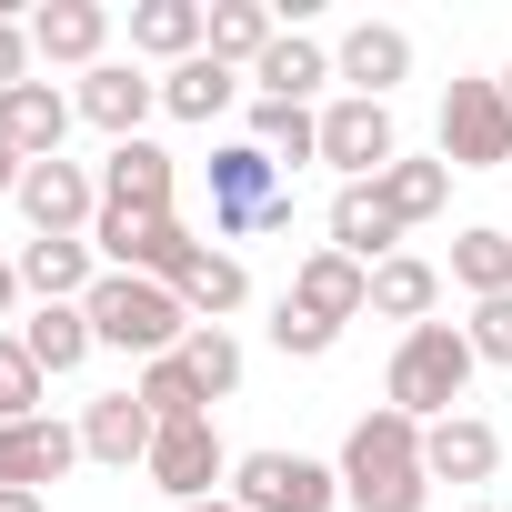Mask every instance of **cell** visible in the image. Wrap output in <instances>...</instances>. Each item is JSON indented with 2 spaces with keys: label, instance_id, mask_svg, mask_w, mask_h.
Segmentation results:
<instances>
[{
  "label": "cell",
  "instance_id": "2",
  "mask_svg": "<svg viewBox=\"0 0 512 512\" xmlns=\"http://www.w3.org/2000/svg\"><path fill=\"white\" fill-rule=\"evenodd\" d=\"M81 312H91V342H101V352H131V362H161V352H181V342L201 332V322L181 312V292L151 282V272H101Z\"/></svg>",
  "mask_w": 512,
  "mask_h": 512
},
{
  "label": "cell",
  "instance_id": "21",
  "mask_svg": "<svg viewBox=\"0 0 512 512\" xmlns=\"http://www.w3.org/2000/svg\"><path fill=\"white\" fill-rule=\"evenodd\" d=\"M101 262H91V241H21V292L31 302H91Z\"/></svg>",
  "mask_w": 512,
  "mask_h": 512
},
{
  "label": "cell",
  "instance_id": "17",
  "mask_svg": "<svg viewBox=\"0 0 512 512\" xmlns=\"http://www.w3.org/2000/svg\"><path fill=\"white\" fill-rule=\"evenodd\" d=\"M71 91L61 81H21V91H0V141H11L21 161H61V131H71Z\"/></svg>",
  "mask_w": 512,
  "mask_h": 512
},
{
  "label": "cell",
  "instance_id": "15",
  "mask_svg": "<svg viewBox=\"0 0 512 512\" xmlns=\"http://www.w3.org/2000/svg\"><path fill=\"white\" fill-rule=\"evenodd\" d=\"M422 472L432 482H492L502 472V432L482 412H442V422H422Z\"/></svg>",
  "mask_w": 512,
  "mask_h": 512
},
{
  "label": "cell",
  "instance_id": "1",
  "mask_svg": "<svg viewBox=\"0 0 512 512\" xmlns=\"http://www.w3.org/2000/svg\"><path fill=\"white\" fill-rule=\"evenodd\" d=\"M342 502L352 512H422L432 502V472H422V422L372 402L342 442Z\"/></svg>",
  "mask_w": 512,
  "mask_h": 512
},
{
  "label": "cell",
  "instance_id": "29",
  "mask_svg": "<svg viewBox=\"0 0 512 512\" xmlns=\"http://www.w3.org/2000/svg\"><path fill=\"white\" fill-rule=\"evenodd\" d=\"M282 31H272V11L262 0H211V61L221 71H241V61H262Z\"/></svg>",
  "mask_w": 512,
  "mask_h": 512
},
{
  "label": "cell",
  "instance_id": "31",
  "mask_svg": "<svg viewBox=\"0 0 512 512\" xmlns=\"http://www.w3.org/2000/svg\"><path fill=\"white\" fill-rule=\"evenodd\" d=\"M141 402H151V422H211V392L191 382V362L181 352H161V362H141V382H131Z\"/></svg>",
  "mask_w": 512,
  "mask_h": 512
},
{
  "label": "cell",
  "instance_id": "6",
  "mask_svg": "<svg viewBox=\"0 0 512 512\" xmlns=\"http://www.w3.org/2000/svg\"><path fill=\"white\" fill-rule=\"evenodd\" d=\"M442 161L452 171H492V161H512V101H502V81H452L442 91Z\"/></svg>",
  "mask_w": 512,
  "mask_h": 512
},
{
  "label": "cell",
  "instance_id": "36",
  "mask_svg": "<svg viewBox=\"0 0 512 512\" xmlns=\"http://www.w3.org/2000/svg\"><path fill=\"white\" fill-rule=\"evenodd\" d=\"M31 61H41V51H31V21L0 11V91H21V81H31Z\"/></svg>",
  "mask_w": 512,
  "mask_h": 512
},
{
  "label": "cell",
  "instance_id": "10",
  "mask_svg": "<svg viewBox=\"0 0 512 512\" xmlns=\"http://www.w3.org/2000/svg\"><path fill=\"white\" fill-rule=\"evenodd\" d=\"M282 302L342 332V322H362V312H372V272H362V262H342V251L322 241V251H302V272H292V292H282Z\"/></svg>",
  "mask_w": 512,
  "mask_h": 512
},
{
  "label": "cell",
  "instance_id": "7",
  "mask_svg": "<svg viewBox=\"0 0 512 512\" xmlns=\"http://www.w3.org/2000/svg\"><path fill=\"white\" fill-rule=\"evenodd\" d=\"M151 492H171V512L181 502H221L231 492V452H221V432L211 422H161V442H151Z\"/></svg>",
  "mask_w": 512,
  "mask_h": 512
},
{
  "label": "cell",
  "instance_id": "18",
  "mask_svg": "<svg viewBox=\"0 0 512 512\" xmlns=\"http://www.w3.org/2000/svg\"><path fill=\"white\" fill-rule=\"evenodd\" d=\"M171 151L161 141H111V161H101V211H171Z\"/></svg>",
  "mask_w": 512,
  "mask_h": 512
},
{
  "label": "cell",
  "instance_id": "34",
  "mask_svg": "<svg viewBox=\"0 0 512 512\" xmlns=\"http://www.w3.org/2000/svg\"><path fill=\"white\" fill-rule=\"evenodd\" d=\"M462 332H472V362H502V372H512V292H502V302H472Z\"/></svg>",
  "mask_w": 512,
  "mask_h": 512
},
{
  "label": "cell",
  "instance_id": "22",
  "mask_svg": "<svg viewBox=\"0 0 512 512\" xmlns=\"http://www.w3.org/2000/svg\"><path fill=\"white\" fill-rule=\"evenodd\" d=\"M21 352H31V362L61 382V372H81L101 342H91V312H81V302H41V312L21 322Z\"/></svg>",
  "mask_w": 512,
  "mask_h": 512
},
{
  "label": "cell",
  "instance_id": "9",
  "mask_svg": "<svg viewBox=\"0 0 512 512\" xmlns=\"http://www.w3.org/2000/svg\"><path fill=\"white\" fill-rule=\"evenodd\" d=\"M21 211H31V241H91V221H101V171H81V161H31V171H21Z\"/></svg>",
  "mask_w": 512,
  "mask_h": 512
},
{
  "label": "cell",
  "instance_id": "12",
  "mask_svg": "<svg viewBox=\"0 0 512 512\" xmlns=\"http://www.w3.org/2000/svg\"><path fill=\"white\" fill-rule=\"evenodd\" d=\"M71 111H81L91 131H111V141H141V121L161 111V81H141L131 61H101V71H81Z\"/></svg>",
  "mask_w": 512,
  "mask_h": 512
},
{
  "label": "cell",
  "instance_id": "27",
  "mask_svg": "<svg viewBox=\"0 0 512 512\" xmlns=\"http://www.w3.org/2000/svg\"><path fill=\"white\" fill-rule=\"evenodd\" d=\"M251 141L282 171H302V161H322V111L312 101H251Z\"/></svg>",
  "mask_w": 512,
  "mask_h": 512
},
{
  "label": "cell",
  "instance_id": "5",
  "mask_svg": "<svg viewBox=\"0 0 512 512\" xmlns=\"http://www.w3.org/2000/svg\"><path fill=\"white\" fill-rule=\"evenodd\" d=\"M231 502L241 512H332L342 472H322L312 452H241L231 462Z\"/></svg>",
  "mask_w": 512,
  "mask_h": 512
},
{
  "label": "cell",
  "instance_id": "30",
  "mask_svg": "<svg viewBox=\"0 0 512 512\" xmlns=\"http://www.w3.org/2000/svg\"><path fill=\"white\" fill-rule=\"evenodd\" d=\"M372 191H382V201H392V221L412 231V221H432V211L452 201V161H392Z\"/></svg>",
  "mask_w": 512,
  "mask_h": 512
},
{
  "label": "cell",
  "instance_id": "19",
  "mask_svg": "<svg viewBox=\"0 0 512 512\" xmlns=\"http://www.w3.org/2000/svg\"><path fill=\"white\" fill-rule=\"evenodd\" d=\"M392 241H402L392 201H382L372 181H352V191L332 201V251H342V262H362V272H382V262H392Z\"/></svg>",
  "mask_w": 512,
  "mask_h": 512
},
{
  "label": "cell",
  "instance_id": "28",
  "mask_svg": "<svg viewBox=\"0 0 512 512\" xmlns=\"http://www.w3.org/2000/svg\"><path fill=\"white\" fill-rule=\"evenodd\" d=\"M452 282H462L472 302H502V292H512V231L472 221V231L452 241Z\"/></svg>",
  "mask_w": 512,
  "mask_h": 512
},
{
  "label": "cell",
  "instance_id": "8",
  "mask_svg": "<svg viewBox=\"0 0 512 512\" xmlns=\"http://www.w3.org/2000/svg\"><path fill=\"white\" fill-rule=\"evenodd\" d=\"M322 161L342 171V191H352V181H382V171L402 161V131H392V101H352V91H342V101L322 111Z\"/></svg>",
  "mask_w": 512,
  "mask_h": 512
},
{
  "label": "cell",
  "instance_id": "14",
  "mask_svg": "<svg viewBox=\"0 0 512 512\" xmlns=\"http://www.w3.org/2000/svg\"><path fill=\"white\" fill-rule=\"evenodd\" d=\"M151 442H161V422H151V402H141V392H101V402L81 412V462L131 472V462H151Z\"/></svg>",
  "mask_w": 512,
  "mask_h": 512
},
{
  "label": "cell",
  "instance_id": "39",
  "mask_svg": "<svg viewBox=\"0 0 512 512\" xmlns=\"http://www.w3.org/2000/svg\"><path fill=\"white\" fill-rule=\"evenodd\" d=\"M0 512H41V492H11V482H0Z\"/></svg>",
  "mask_w": 512,
  "mask_h": 512
},
{
  "label": "cell",
  "instance_id": "3",
  "mask_svg": "<svg viewBox=\"0 0 512 512\" xmlns=\"http://www.w3.org/2000/svg\"><path fill=\"white\" fill-rule=\"evenodd\" d=\"M462 392H472V332H462V322L402 332V352H392V372H382V402L412 412V422H442Z\"/></svg>",
  "mask_w": 512,
  "mask_h": 512
},
{
  "label": "cell",
  "instance_id": "38",
  "mask_svg": "<svg viewBox=\"0 0 512 512\" xmlns=\"http://www.w3.org/2000/svg\"><path fill=\"white\" fill-rule=\"evenodd\" d=\"M21 312V262H0V322Z\"/></svg>",
  "mask_w": 512,
  "mask_h": 512
},
{
  "label": "cell",
  "instance_id": "16",
  "mask_svg": "<svg viewBox=\"0 0 512 512\" xmlns=\"http://www.w3.org/2000/svg\"><path fill=\"white\" fill-rule=\"evenodd\" d=\"M31 51L61 61V71H101V51H111V11H101V0H41V11H31Z\"/></svg>",
  "mask_w": 512,
  "mask_h": 512
},
{
  "label": "cell",
  "instance_id": "24",
  "mask_svg": "<svg viewBox=\"0 0 512 512\" xmlns=\"http://www.w3.org/2000/svg\"><path fill=\"white\" fill-rule=\"evenodd\" d=\"M432 302H442V272L422 262V251H392V262L372 272V312H382V322H412V332H422Z\"/></svg>",
  "mask_w": 512,
  "mask_h": 512
},
{
  "label": "cell",
  "instance_id": "4",
  "mask_svg": "<svg viewBox=\"0 0 512 512\" xmlns=\"http://www.w3.org/2000/svg\"><path fill=\"white\" fill-rule=\"evenodd\" d=\"M282 221H292V181H282V161H272L262 141L211 151V231H221V241H241V231H282Z\"/></svg>",
  "mask_w": 512,
  "mask_h": 512
},
{
  "label": "cell",
  "instance_id": "11",
  "mask_svg": "<svg viewBox=\"0 0 512 512\" xmlns=\"http://www.w3.org/2000/svg\"><path fill=\"white\" fill-rule=\"evenodd\" d=\"M332 81H352V101H382L392 81H412V31L402 21H352L332 51Z\"/></svg>",
  "mask_w": 512,
  "mask_h": 512
},
{
  "label": "cell",
  "instance_id": "41",
  "mask_svg": "<svg viewBox=\"0 0 512 512\" xmlns=\"http://www.w3.org/2000/svg\"><path fill=\"white\" fill-rule=\"evenodd\" d=\"M492 81H502V101H512V71H492Z\"/></svg>",
  "mask_w": 512,
  "mask_h": 512
},
{
  "label": "cell",
  "instance_id": "42",
  "mask_svg": "<svg viewBox=\"0 0 512 512\" xmlns=\"http://www.w3.org/2000/svg\"><path fill=\"white\" fill-rule=\"evenodd\" d=\"M472 512H502V502H472Z\"/></svg>",
  "mask_w": 512,
  "mask_h": 512
},
{
  "label": "cell",
  "instance_id": "32",
  "mask_svg": "<svg viewBox=\"0 0 512 512\" xmlns=\"http://www.w3.org/2000/svg\"><path fill=\"white\" fill-rule=\"evenodd\" d=\"M181 362H191V382H201L211 402H231V392H241V342H231L221 322H201V332L181 342Z\"/></svg>",
  "mask_w": 512,
  "mask_h": 512
},
{
  "label": "cell",
  "instance_id": "20",
  "mask_svg": "<svg viewBox=\"0 0 512 512\" xmlns=\"http://www.w3.org/2000/svg\"><path fill=\"white\" fill-rule=\"evenodd\" d=\"M131 51H151V61H201L211 51V11H201V0H141V11H131Z\"/></svg>",
  "mask_w": 512,
  "mask_h": 512
},
{
  "label": "cell",
  "instance_id": "33",
  "mask_svg": "<svg viewBox=\"0 0 512 512\" xmlns=\"http://www.w3.org/2000/svg\"><path fill=\"white\" fill-rule=\"evenodd\" d=\"M41 392H51V372L21 352V332H0V422H41Z\"/></svg>",
  "mask_w": 512,
  "mask_h": 512
},
{
  "label": "cell",
  "instance_id": "40",
  "mask_svg": "<svg viewBox=\"0 0 512 512\" xmlns=\"http://www.w3.org/2000/svg\"><path fill=\"white\" fill-rule=\"evenodd\" d=\"M181 512H241V502H231V492H221V502H181Z\"/></svg>",
  "mask_w": 512,
  "mask_h": 512
},
{
  "label": "cell",
  "instance_id": "37",
  "mask_svg": "<svg viewBox=\"0 0 512 512\" xmlns=\"http://www.w3.org/2000/svg\"><path fill=\"white\" fill-rule=\"evenodd\" d=\"M21 171H31V161H21L11 141H0V201H21Z\"/></svg>",
  "mask_w": 512,
  "mask_h": 512
},
{
  "label": "cell",
  "instance_id": "13",
  "mask_svg": "<svg viewBox=\"0 0 512 512\" xmlns=\"http://www.w3.org/2000/svg\"><path fill=\"white\" fill-rule=\"evenodd\" d=\"M81 462V422H0V482L11 492H41V482H61Z\"/></svg>",
  "mask_w": 512,
  "mask_h": 512
},
{
  "label": "cell",
  "instance_id": "23",
  "mask_svg": "<svg viewBox=\"0 0 512 512\" xmlns=\"http://www.w3.org/2000/svg\"><path fill=\"white\" fill-rule=\"evenodd\" d=\"M171 292H181V312H191V322H221V312H241V302H251V272L231 262V251H211V241H201L191 262H181V282H171Z\"/></svg>",
  "mask_w": 512,
  "mask_h": 512
},
{
  "label": "cell",
  "instance_id": "35",
  "mask_svg": "<svg viewBox=\"0 0 512 512\" xmlns=\"http://www.w3.org/2000/svg\"><path fill=\"white\" fill-rule=\"evenodd\" d=\"M272 342H282V352H292V362H322V352H332V342H342V332H332V322H312V312H292V302H282V312H272Z\"/></svg>",
  "mask_w": 512,
  "mask_h": 512
},
{
  "label": "cell",
  "instance_id": "26",
  "mask_svg": "<svg viewBox=\"0 0 512 512\" xmlns=\"http://www.w3.org/2000/svg\"><path fill=\"white\" fill-rule=\"evenodd\" d=\"M231 101H241V71H221L211 51L181 61V71H161V111H171V121H221Z\"/></svg>",
  "mask_w": 512,
  "mask_h": 512
},
{
  "label": "cell",
  "instance_id": "25",
  "mask_svg": "<svg viewBox=\"0 0 512 512\" xmlns=\"http://www.w3.org/2000/svg\"><path fill=\"white\" fill-rule=\"evenodd\" d=\"M251 81H262V101H312V91L332 81V51H322V41H302V31H282L262 61H251Z\"/></svg>",
  "mask_w": 512,
  "mask_h": 512
}]
</instances>
